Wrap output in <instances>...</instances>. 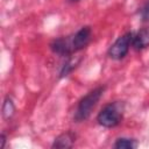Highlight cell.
<instances>
[{"label": "cell", "mask_w": 149, "mask_h": 149, "mask_svg": "<svg viewBox=\"0 0 149 149\" xmlns=\"http://www.w3.org/2000/svg\"><path fill=\"white\" fill-rule=\"evenodd\" d=\"M122 120V106L119 101L106 105L97 115L99 125L106 128H113L118 126Z\"/></svg>", "instance_id": "2"}, {"label": "cell", "mask_w": 149, "mask_h": 149, "mask_svg": "<svg viewBox=\"0 0 149 149\" xmlns=\"http://www.w3.org/2000/svg\"><path fill=\"white\" fill-rule=\"evenodd\" d=\"M134 33L128 31L120 36L108 49L107 54L112 59H122L129 51V48L132 47V41H133Z\"/></svg>", "instance_id": "3"}, {"label": "cell", "mask_w": 149, "mask_h": 149, "mask_svg": "<svg viewBox=\"0 0 149 149\" xmlns=\"http://www.w3.org/2000/svg\"><path fill=\"white\" fill-rule=\"evenodd\" d=\"M0 140H1V144H0V148L2 149V148L5 147V143H6V136H5L3 134H1V136H0Z\"/></svg>", "instance_id": "12"}, {"label": "cell", "mask_w": 149, "mask_h": 149, "mask_svg": "<svg viewBox=\"0 0 149 149\" xmlns=\"http://www.w3.org/2000/svg\"><path fill=\"white\" fill-rule=\"evenodd\" d=\"M72 1H76V0H72Z\"/></svg>", "instance_id": "13"}, {"label": "cell", "mask_w": 149, "mask_h": 149, "mask_svg": "<svg viewBox=\"0 0 149 149\" xmlns=\"http://www.w3.org/2000/svg\"><path fill=\"white\" fill-rule=\"evenodd\" d=\"M132 47L135 50H142L149 47V28H142L133 36Z\"/></svg>", "instance_id": "6"}, {"label": "cell", "mask_w": 149, "mask_h": 149, "mask_svg": "<svg viewBox=\"0 0 149 149\" xmlns=\"http://www.w3.org/2000/svg\"><path fill=\"white\" fill-rule=\"evenodd\" d=\"M74 141H76V135L72 132H65L55 139L51 147L57 149H66V148H71Z\"/></svg>", "instance_id": "7"}, {"label": "cell", "mask_w": 149, "mask_h": 149, "mask_svg": "<svg viewBox=\"0 0 149 149\" xmlns=\"http://www.w3.org/2000/svg\"><path fill=\"white\" fill-rule=\"evenodd\" d=\"M141 17L143 21H149V0L146 2V5L141 9Z\"/></svg>", "instance_id": "11"}, {"label": "cell", "mask_w": 149, "mask_h": 149, "mask_svg": "<svg viewBox=\"0 0 149 149\" xmlns=\"http://www.w3.org/2000/svg\"><path fill=\"white\" fill-rule=\"evenodd\" d=\"M104 91H105V87L104 86H99V87L90 91L85 97H83L80 99V101L78 102V106L76 108L74 115H73V120L76 122L85 121L86 119H88V116L91 115L92 111L97 106L98 101L102 97Z\"/></svg>", "instance_id": "1"}, {"label": "cell", "mask_w": 149, "mask_h": 149, "mask_svg": "<svg viewBox=\"0 0 149 149\" xmlns=\"http://www.w3.org/2000/svg\"><path fill=\"white\" fill-rule=\"evenodd\" d=\"M79 63V59H73V58H69L68 59V62L66 63H64V65H63V68H62V70H61V74H59V77L62 78V77H66L76 66H77V64Z\"/></svg>", "instance_id": "10"}, {"label": "cell", "mask_w": 149, "mask_h": 149, "mask_svg": "<svg viewBox=\"0 0 149 149\" xmlns=\"http://www.w3.org/2000/svg\"><path fill=\"white\" fill-rule=\"evenodd\" d=\"M50 49L61 56H69L72 55V45H71V37L70 36H62L58 38H55L50 43Z\"/></svg>", "instance_id": "5"}, {"label": "cell", "mask_w": 149, "mask_h": 149, "mask_svg": "<svg viewBox=\"0 0 149 149\" xmlns=\"http://www.w3.org/2000/svg\"><path fill=\"white\" fill-rule=\"evenodd\" d=\"M136 147H137L136 140L128 137H120L114 143V148L116 149H134Z\"/></svg>", "instance_id": "8"}, {"label": "cell", "mask_w": 149, "mask_h": 149, "mask_svg": "<svg viewBox=\"0 0 149 149\" xmlns=\"http://www.w3.org/2000/svg\"><path fill=\"white\" fill-rule=\"evenodd\" d=\"M15 112V106L10 98H6L2 105V115L5 119H10Z\"/></svg>", "instance_id": "9"}, {"label": "cell", "mask_w": 149, "mask_h": 149, "mask_svg": "<svg viewBox=\"0 0 149 149\" xmlns=\"http://www.w3.org/2000/svg\"><path fill=\"white\" fill-rule=\"evenodd\" d=\"M71 37V45H72V51L78 52L79 50H83L91 41L92 37V29L88 26L81 27L76 34L70 35Z\"/></svg>", "instance_id": "4"}]
</instances>
